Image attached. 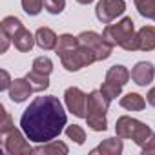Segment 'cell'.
<instances>
[{
	"instance_id": "obj_30",
	"label": "cell",
	"mask_w": 155,
	"mask_h": 155,
	"mask_svg": "<svg viewBox=\"0 0 155 155\" xmlns=\"http://www.w3.org/2000/svg\"><path fill=\"white\" fill-rule=\"evenodd\" d=\"M77 2H79V4H91L93 0H77Z\"/></svg>"
},
{
	"instance_id": "obj_15",
	"label": "cell",
	"mask_w": 155,
	"mask_h": 155,
	"mask_svg": "<svg viewBox=\"0 0 155 155\" xmlns=\"http://www.w3.org/2000/svg\"><path fill=\"white\" fill-rule=\"evenodd\" d=\"M137 42L140 51H151L155 49V28L153 26H144L137 31Z\"/></svg>"
},
{
	"instance_id": "obj_22",
	"label": "cell",
	"mask_w": 155,
	"mask_h": 155,
	"mask_svg": "<svg viewBox=\"0 0 155 155\" xmlns=\"http://www.w3.org/2000/svg\"><path fill=\"white\" fill-rule=\"evenodd\" d=\"M101 91H102V95L111 102L115 97H119V95H120L122 86H120V84H115V82H110V81H104V84L101 86Z\"/></svg>"
},
{
	"instance_id": "obj_13",
	"label": "cell",
	"mask_w": 155,
	"mask_h": 155,
	"mask_svg": "<svg viewBox=\"0 0 155 155\" xmlns=\"http://www.w3.org/2000/svg\"><path fill=\"white\" fill-rule=\"evenodd\" d=\"M122 148H124V144H122L120 137L117 135V137L102 140L95 150H91V155H95V153H101V155H119V153H122Z\"/></svg>"
},
{
	"instance_id": "obj_25",
	"label": "cell",
	"mask_w": 155,
	"mask_h": 155,
	"mask_svg": "<svg viewBox=\"0 0 155 155\" xmlns=\"http://www.w3.org/2000/svg\"><path fill=\"white\" fill-rule=\"evenodd\" d=\"M22 8H24V11H26L28 15L35 17V15H38V13L42 11L44 0H22Z\"/></svg>"
},
{
	"instance_id": "obj_6",
	"label": "cell",
	"mask_w": 155,
	"mask_h": 155,
	"mask_svg": "<svg viewBox=\"0 0 155 155\" xmlns=\"http://www.w3.org/2000/svg\"><path fill=\"white\" fill-rule=\"evenodd\" d=\"M79 40L82 44H86L97 57V60H106L111 57V51H113V46H110L102 35L95 33V31H82L79 35Z\"/></svg>"
},
{
	"instance_id": "obj_18",
	"label": "cell",
	"mask_w": 155,
	"mask_h": 155,
	"mask_svg": "<svg viewBox=\"0 0 155 155\" xmlns=\"http://www.w3.org/2000/svg\"><path fill=\"white\" fill-rule=\"evenodd\" d=\"M120 106L124 110H130V111H142L146 106V101L139 93H128L120 99Z\"/></svg>"
},
{
	"instance_id": "obj_24",
	"label": "cell",
	"mask_w": 155,
	"mask_h": 155,
	"mask_svg": "<svg viewBox=\"0 0 155 155\" xmlns=\"http://www.w3.org/2000/svg\"><path fill=\"white\" fill-rule=\"evenodd\" d=\"M66 135H68L71 140H75L77 144H84V140H86V131H84L79 124L68 126V128H66Z\"/></svg>"
},
{
	"instance_id": "obj_20",
	"label": "cell",
	"mask_w": 155,
	"mask_h": 155,
	"mask_svg": "<svg viewBox=\"0 0 155 155\" xmlns=\"http://www.w3.org/2000/svg\"><path fill=\"white\" fill-rule=\"evenodd\" d=\"M0 28H2V33H6L9 38H13L15 33L22 28V22H20V18H17V17H6V18L2 20V24H0Z\"/></svg>"
},
{
	"instance_id": "obj_17",
	"label": "cell",
	"mask_w": 155,
	"mask_h": 155,
	"mask_svg": "<svg viewBox=\"0 0 155 155\" xmlns=\"http://www.w3.org/2000/svg\"><path fill=\"white\" fill-rule=\"evenodd\" d=\"M130 77H131V73H130V71H128L124 66L117 64V66H111V68L108 69V73H106V81L124 86V84H128Z\"/></svg>"
},
{
	"instance_id": "obj_9",
	"label": "cell",
	"mask_w": 155,
	"mask_h": 155,
	"mask_svg": "<svg viewBox=\"0 0 155 155\" xmlns=\"http://www.w3.org/2000/svg\"><path fill=\"white\" fill-rule=\"evenodd\" d=\"M126 11L124 0H101L95 8V15L102 24H110L117 17H120Z\"/></svg>"
},
{
	"instance_id": "obj_1",
	"label": "cell",
	"mask_w": 155,
	"mask_h": 155,
	"mask_svg": "<svg viewBox=\"0 0 155 155\" xmlns=\"http://www.w3.org/2000/svg\"><path fill=\"white\" fill-rule=\"evenodd\" d=\"M68 122L60 101L53 95L37 97L22 113L20 128L28 140L44 144L57 139Z\"/></svg>"
},
{
	"instance_id": "obj_16",
	"label": "cell",
	"mask_w": 155,
	"mask_h": 155,
	"mask_svg": "<svg viewBox=\"0 0 155 155\" xmlns=\"http://www.w3.org/2000/svg\"><path fill=\"white\" fill-rule=\"evenodd\" d=\"M69 150L64 142H58V140H49V142H44V146H37L33 148V153H38V155H66Z\"/></svg>"
},
{
	"instance_id": "obj_3",
	"label": "cell",
	"mask_w": 155,
	"mask_h": 155,
	"mask_svg": "<svg viewBox=\"0 0 155 155\" xmlns=\"http://www.w3.org/2000/svg\"><path fill=\"white\" fill-rule=\"evenodd\" d=\"M115 133L120 139H131L137 146H140L142 153H155V133L144 122L122 115L115 122Z\"/></svg>"
},
{
	"instance_id": "obj_21",
	"label": "cell",
	"mask_w": 155,
	"mask_h": 155,
	"mask_svg": "<svg viewBox=\"0 0 155 155\" xmlns=\"http://www.w3.org/2000/svg\"><path fill=\"white\" fill-rule=\"evenodd\" d=\"M135 6L142 17L155 20V0H135Z\"/></svg>"
},
{
	"instance_id": "obj_26",
	"label": "cell",
	"mask_w": 155,
	"mask_h": 155,
	"mask_svg": "<svg viewBox=\"0 0 155 155\" xmlns=\"http://www.w3.org/2000/svg\"><path fill=\"white\" fill-rule=\"evenodd\" d=\"M44 8L51 15H60L66 8V0H44Z\"/></svg>"
},
{
	"instance_id": "obj_27",
	"label": "cell",
	"mask_w": 155,
	"mask_h": 155,
	"mask_svg": "<svg viewBox=\"0 0 155 155\" xmlns=\"http://www.w3.org/2000/svg\"><path fill=\"white\" fill-rule=\"evenodd\" d=\"M0 111H2V124H0V135H4V133H8L11 128H15L13 126V120H11V115L6 111V108L4 106H0Z\"/></svg>"
},
{
	"instance_id": "obj_14",
	"label": "cell",
	"mask_w": 155,
	"mask_h": 155,
	"mask_svg": "<svg viewBox=\"0 0 155 155\" xmlns=\"http://www.w3.org/2000/svg\"><path fill=\"white\" fill-rule=\"evenodd\" d=\"M11 42L15 44V48L18 49V51H22V53H26V51H31V48L37 44V40H35V37L22 26L17 33H15V37L11 38Z\"/></svg>"
},
{
	"instance_id": "obj_4",
	"label": "cell",
	"mask_w": 155,
	"mask_h": 155,
	"mask_svg": "<svg viewBox=\"0 0 155 155\" xmlns=\"http://www.w3.org/2000/svg\"><path fill=\"white\" fill-rule=\"evenodd\" d=\"M102 37L110 46H120L126 51H137L139 49L135 26H133V20L130 17H124L117 24H108L102 31Z\"/></svg>"
},
{
	"instance_id": "obj_8",
	"label": "cell",
	"mask_w": 155,
	"mask_h": 155,
	"mask_svg": "<svg viewBox=\"0 0 155 155\" xmlns=\"http://www.w3.org/2000/svg\"><path fill=\"white\" fill-rule=\"evenodd\" d=\"M64 101H66V106L68 110L79 119H86V106H88V95L79 90V88H68L66 93H64Z\"/></svg>"
},
{
	"instance_id": "obj_19",
	"label": "cell",
	"mask_w": 155,
	"mask_h": 155,
	"mask_svg": "<svg viewBox=\"0 0 155 155\" xmlns=\"http://www.w3.org/2000/svg\"><path fill=\"white\" fill-rule=\"evenodd\" d=\"M48 77H49V75H42V73L31 69V71L26 75V79L29 81L33 91H44V90L49 88V79H48Z\"/></svg>"
},
{
	"instance_id": "obj_29",
	"label": "cell",
	"mask_w": 155,
	"mask_h": 155,
	"mask_svg": "<svg viewBox=\"0 0 155 155\" xmlns=\"http://www.w3.org/2000/svg\"><path fill=\"white\" fill-rule=\"evenodd\" d=\"M146 101H148V104L155 106V88H151V90L148 91V95H146Z\"/></svg>"
},
{
	"instance_id": "obj_2",
	"label": "cell",
	"mask_w": 155,
	"mask_h": 155,
	"mask_svg": "<svg viewBox=\"0 0 155 155\" xmlns=\"http://www.w3.org/2000/svg\"><path fill=\"white\" fill-rule=\"evenodd\" d=\"M55 51L60 57V62L68 71H79L84 66L97 62L95 53L86 44H82L79 40V37H73L69 33H64L58 37Z\"/></svg>"
},
{
	"instance_id": "obj_28",
	"label": "cell",
	"mask_w": 155,
	"mask_h": 155,
	"mask_svg": "<svg viewBox=\"0 0 155 155\" xmlns=\"http://www.w3.org/2000/svg\"><path fill=\"white\" fill-rule=\"evenodd\" d=\"M0 77H2V82H0V90H2V91H6V90H9L11 88V79H9V73L6 71V69H2V71H0Z\"/></svg>"
},
{
	"instance_id": "obj_7",
	"label": "cell",
	"mask_w": 155,
	"mask_h": 155,
	"mask_svg": "<svg viewBox=\"0 0 155 155\" xmlns=\"http://www.w3.org/2000/svg\"><path fill=\"white\" fill-rule=\"evenodd\" d=\"M28 139V137H26ZM24 135L17 130V128H11L8 133L2 135V140H4V148L8 153L11 155H29L33 153V148L26 142Z\"/></svg>"
},
{
	"instance_id": "obj_10",
	"label": "cell",
	"mask_w": 155,
	"mask_h": 155,
	"mask_svg": "<svg viewBox=\"0 0 155 155\" xmlns=\"http://www.w3.org/2000/svg\"><path fill=\"white\" fill-rule=\"evenodd\" d=\"M155 77V68L151 62H137L131 69V79L137 86H148Z\"/></svg>"
},
{
	"instance_id": "obj_11",
	"label": "cell",
	"mask_w": 155,
	"mask_h": 155,
	"mask_svg": "<svg viewBox=\"0 0 155 155\" xmlns=\"http://www.w3.org/2000/svg\"><path fill=\"white\" fill-rule=\"evenodd\" d=\"M8 91H9V99L13 102H24L33 93V88H31L28 79H15Z\"/></svg>"
},
{
	"instance_id": "obj_12",
	"label": "cell",
	"mask_w": 155,
	"mask_h": 155,
	"mask_svg": "<svg viewBox=\"0 0 155 155\" xmlns=\"http://www.w3.org/2000/svg\"><path fill=\"white\" fill-rule=\"evenodd\" d=\"M35 40H37V46L49 51V49H55L57 48V42H58V37L55 35L53 29L49 28H38L37 33H35Z\"/></svg>"
},
{
	"instance_id": "obj_5",
	"label": "cell",
	"mask_w": 155,
	"mask_h": 155,
	"mask_svg": "<svg viewBox=\"0 0 155 155\" xmlns=\"http://www.w3.org/2000/svg\"><path fill=\"white\" fill-rule=\"evenodd\" d=\"M108 106H110V101L102 95L101 90H95L88 95L86 122L93 131H104L108 128V120H106Z\"/></svg>"
},
{
	"instance_id": "obj_23",
	"label": "cell",
	"mask_w": 155,
	"mask_h": 155,
	"mask_svg": "<svg viewBox=\"0 0 155 155\" xmlns=\"http://www.w3.org/2000/svg\"><path fill=\"white\" fill-rule=\"evenodd\" d=\"M33 71H38L42 75H49L53 71V62L48 57H37L33 60Z\"/></svg>"
}]
</instances>
